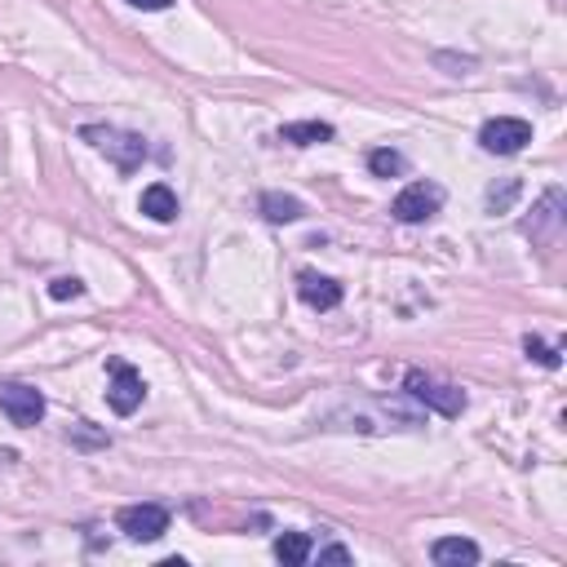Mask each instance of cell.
I'll return each instance as SVG.
<instances>
[{
  "label": "cell",
  "instance_id": "14",
  "mask_svg": "<svg viewBox=\"0 0 567 567\" xmlns=\"http://www.w3.org/2000/svg\"><path fill=\"white\" fill-rule=\"evenodd\" d=\"M310 536L306 532H284V536H275V558L280 563H288V567H302L306 558H310Z\"/></svg>",
  "mask_w": 567,
  "mask_h": 567
},
{
  "label": "cell",
  "instance_id": "16",
  "mask_svg": "<svg viewBox=\"0 0 567 567\" xmlns=\"http://www.w3.org/2000/svg\"><path fill=\"white\" fill-rule=\"evenodd\" d=\"M368 168H372L377 177H400V173H404V155L391 151V146H377V151L368 155Z\"/></svg>",
  "mask_w": 567,
  "mask_h": 567
},
{
  "label": "cell",
  "instance_id": "12",
  "mask_svg": "<svg viewBox=\"0 0 567 567\" xmlns=\"http://www.w3.org/2000/svg\"><path fill=\"white\" fill-rule=\"evenodd\" d=\"M306 209H302V200L297 196H280V192H266L262 196V218L266 222H275V227H284V222H297Z\"/></svg>",
  "mask_w": 567,
  "mask_h": 567
},
{
  "label": "cell",
  "instance_id": "11",
  "mask_svg": "<svg viewBox=\"0 0 567 567\" xmlns=\"http://www.w3.org/2000/svg\"><path fill=\"white\" fill-rule=\"evenodd\" d=\"M142 214H146L151 222H173V218H177V196H173V186L151 182L146 192H142Z\"/></svg>",
  "mask_w": 567,
  "mask_h": 567
},
{
  "label": "cell",
  "instance_id": "3",
  "mask_svg": "<svg viewBox=\"0 0 567 567\" xmlns=\"http://www.w3.org/2000/svg\"><path fill=\"white\" fill-rule=\"evenodd\" d=\"M439 209H444V186L439 182H408L404 192L395 196V205H391V214L400 222H426Z\"/></svg>",
  "mask_w": 567,
  "mask_h": 567
},
{
  "label": "cell",
  "instance_id": "4",
  "mask_svg": "<svg viewBox=\"0 0 567 567\" xmlns=\"http://www.w3.org/2000/svg\"><path fill=\"white\" fill-rule=\"evenodd\" d=\"M527 142H532V124L519 116H497L479 129V146L492 155H519Z\"/></svg>",
  "mask_w": 567,
  "mask_h": 567
},
{
  "label": "cell",
  "instance_id": "6",
  "mask_svg": "<svg viewBox=\"0 0 567 567\" xmlns=\"http://www.w3.org/2000/svg\"><path fill=\"white\" fill-rule=\"evenodd\" d=\"M116 527L129 536V541H160L168 532V510L155 505V501H142V505H124L116 514Z\"/></svg>",
  "mask_w": 567,
  "mask_h": 567
},
{
  "label": "cell",
  "instance_id": "17",
  "mask_svg": "<svg viewBox=\"0 0 567 567\" xmlns=\"http://www.w3.org/2000/svg\"><path fill=\"white\" fill-rule=\"evenodd\" d=\"M523 350H527V359H536V363H545V368H558V350H554V346H545L541 337H527V341H523Z\"/></svg>",
  "mask_w": 567,
  "mask_h": 567
},
{
  "label": "cell",
  "instance_id": "9",
  "mask_svg": "<svg viewBox=\"0 0 567 567\" xmlns=\"http://www.w3.org/2000/svg\"><path fill=\"white\" fill-rule=\"evenodd\" d=\"M297 293H302V302L315 306V310L341 306V284L328 280V275H315V271H302V275H297Z\"/></svg>",
  "mask_w": 567,
  "mask_h": 567
},
{
  "label": "cell",
  "instance_id": "10",
  "mask_svg": "<svg viewBox=\"0 0 567 567\" xmlns=\"http://www.w3.org/2000/svg\"><path fill=\"white\" fill-rule=\"evenodd\" d=\"M430 558L439 567H470V563H479V545L466 541V536H439L430 545Z\"/></svg>",
  "mask_w": 567,
  "mask_h": 567
},
{
  "label": "cell",
  "instance_id": "22",
  "mask_svg": "<svg viewBox=\"0 0 567 567\" xmlns=\"http://www.w3.org/2000/svg\"><path fill=\"white\" fill-rule=\"evenodd\" d=\"M129 6H133V10H146V14H160V10L173 6V0H129Z\"/></svg>",
  "mask_w": 567,
  "mask_h": 567
},
{
  "label": "cell",
  "instance_id": "7",
  "mask_svg": "<svg viewBox=\"0 0 567 567\" xmlns=\"http://www.w3.org/2000/svg\"><path fill=\"white\" fill-rule=\"evenodd\" d=\"M107 372H111L107 404H111L120 417H133V413L142 408V395H146V386H142V372H138V368H129L124 359H111V363H107Z\"/></svg>",
  "mask_w": 567,
  "mask_h": 567
},
{
  "label": "cell",
  "instance_id": "18",
  "mask_svg": "<svg viewBox=\"0 0 567 567\" xmlns=\"http://www.w3.org/2000/svg\"><path fill=\"white\" fill-rule=\"evenodd\" d=\"M80 293H85V284H80L76 275H63V280L50 284V297H54V302H72V297H80Z\"/></svg>",
  "mask_w": 567,
  "mask_h": 567
},
{
  "label": "cell",
  "instance_id": "15",
  "mask_svg": "<svg viewBox=\"0 0 567 567\" xmlns=\"http://www.w3.org/2000/svg\"><path fill=\"white\" fill-rule=\"evenodd\" d=\"M519 192H523V182H519V177L492 182V186H488V209H492V214H510V205L519 200Z\"/></svg>",
  "mask_w": 567,
  "mask_h": 567
},
{
  "label": "cell",
  "instance_id": "2",
  "mask_svg": "<svg viewBox=\"0 0 567 567\" xmlns=\"http://www.w3.org/2000/svg\"><path fill=\"white\" fill-rule=\"evenodd\" d=\"M404 391H408L413 400H422L426 408L444 413V417H461V413H466V391L444 386V382H435V377H426V372H408V377H404Z\"/></svg>",
  "mask_w": 567,
  "mask_h": 567
},
{
  "label": "cell",
  "instance_id": "19",
  "mask_svg": "<svg viewBox=\"0 0 567 567\" xmlns=\"http://www.w3.org/2000/svg\"><path fill=\"white\" fill-rule=\"evenodd\" d=\"M72 439H76V444H98V448H107V435H94L89 422H76V426H72Z\"/></svg>",
  "mask_w": 567,
  "mask_h": 567
},
{
  "label": "cell",
  "instance_id": "5",
  "mask_svg": "<svg viewBox=\"0 0 567 567\" xmlns=\"http://www.w3.org/2000/svg\"><path fill=\"white\" fill-rule=\"evenodd\" d=\"M0 413H6L14 426H36L45 417V395L28 382H0Z\"/></svg>",
  "mask_w": 567,
  "mask_h": 567
},
{
  "label": "cell",
  "instance_id": "1",
  "mask_svg": "<svg viewBox=\"0 0 567 567\" xmlns=\"http://www.w3.org/2000/svg\"><path fill=\"white\" fill-rule=\"evenodd\" d=\"M80 138H85L94 151H102L120 173H138L142 160H146V142H142L138 133H124V129H111V124H85Z\"/></svg>",
  "mask_w": 567,
  "mask_h": 567
},
{
  "label": "cell",
  "instance_id": "20",
  "mask_svg": "<svg viewBox=\"0 0 567 567\" xmlns=\"http://www.w3.org/2000/svg\"><path fill=\"white\" fill-rule=\"evenodd\" d=\"M435 63L439 67H461L457 76H466V67H475V58H452V54H435Z\"/></svg>",
  "mask_w": 567,
  "mask_h": 567
},
{
  "label": "cell",
  "instance_id": "8",
  "mask_svg": "<svg viewBox=\"0 0 567 567\" xmlns=\"http://www.w3.org/2000/svg\"><path fill=\"white\" fill-rule=\"evenodd\" d=\"M563 209H567L563 186H549V192L541 196V205L532 209V218L523 222V231H527L536 244H554V240H558V231H563Z\"/></svg>",
  "mask_w": 567,
  "mask_h": 567
},
{
  "label": "cell",
  "instance_id": "13",
  "mask_svg": "<svg viewBox=\"0 0 567 567\" xmlns=\"http://www.w3.org/2000/svg\"><path fill=\"white\" fill-rule=\"evenodd\" d=\"M280 138L293 142V146H315V142H328L332 138V124H324V120H297V124H284Z\"/></svg>",
  "mask_w": 567,
  "mask_h": 567
},
{
  "label": "cell",
  "instance_id": "21",
  "mask_svg": "<svg viewBox=\"0 0 567 567\" xmlns=\"http://www.w3.org/2000/svg\"><path fill=\"white\" fill-rule=\"evenodd\" d=\"M319 558H328V563H350V549H346V545H324Z\"/></svg>",
  "mask_w": 567,
  "mask_h": 567
}]
</instances>
